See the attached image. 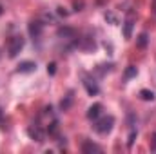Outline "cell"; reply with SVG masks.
<instances>
[{
	"label": "cell",
	"instance_id": "obj_3",
	"mask_svg": "<svg viewBox=\"0 0 156 154\" xmlns=\"http://www.w3.org/2000/svg\"><path fill=\"white\" fill-rule=\"evenodd\" d=\"M27 134H29V138H31V140H35V142H38V143H42V142L45 140V132H44V129H42L40 125H37V123L29 125Z\"/></svg>",
	"mask_w": 156,
	"mask_h": 154
},
{
	"label": "cell",
	"instance_id": "obj_22",
	"mask_svg": "<svg viewBox=\"0 0 156 154\" xmlns=\"http://www.w3.org/2000/svg\"><path fill=\"white\" fill-rule=\"evenodd\" d=\"M0 58H2V49H0Z\"/></svg>",
	"mask_w": 156,
	"mask_h": 154
},
{
	"label": "cell",
	"instance_id": "obj_14",
	"mask_svg": "<svg viewBox=\"0 0 156 154\" xmlns=\"http://www.w3.org/2000/svg\"><path fill=\"white\" fill-rule=\"evenodd\" d=\"M71 103H73V96L69 94V96H66V100H62V103H60V109H62V111H67V109L71 107Z\"/></svg>",
	"mask_w": 156,
	"mask_h": 154
},
{
	"label": "cell",
	"instance_id": "obj_13",
	"mask_svg": "<svg viewBox=\"0 0 156 154\" xmlns=\"http://www.w3.org/2000/svg\"><path fill=\"white\" fill-rule=\"evenodd\" d=\"M136 75H138V69H136L134 65H129V67L125 69V75H123V78H125V80H129V78H134Z\"/></svg>",
	"mask_w": 156,
	"mask_h": 154
},
{
	"label": "cell",
	"instance_id": "obj_10",
	"mask_svg": "<svg viewBox=\"0 0 156 154\" xmlns=\"http://www.w3.org/2000/svg\"><path fill=\"white\" fill-rule=\"evenodd\" d=\"M83 87L87 89V93H89L91 96H94V94H98V93H100V89H98V85H96V82H94V80L85 78V80H83Z\"/></svg>",
	"mask_w": 156,
	"mask_h": 154
},
{
	"label": "cell",
	"instance_id": "obj_7",
	"mask_svg": "<svg viewBox=\"0 0 156 154\" xmlns=\"http://www.w3.org/2000/svg\"><path fill=\"white\" fill-rule=\"evenodd\" d=\"M82 152L83 154H100L102 152V147L96 145V143H93V142H89V140H85L82 143Z\"/></svg>",
	"mask_w": 156,
	"mask_h": 154
},
{
	"label": "cell",
	"instance_id": "obj_19",
	"mask_svg": "<svg viewBox=\"0 0 156 154\" xmlns=\"http://www.w3.org/2000/svg\"><path fill=\"white\" fill-rule=\"evenodd\" d=\"M153 151H156V132L153 134Z\"/></svg>",
	"mask_w": 156,
	"mask_h": 154
},
{
	"label": "cell",
	"instance_id": "obj_9",
	"mask_svg": "<svg viewBox=\"0 0 156 154\" xmlns=\"http://www.w3.org/2000/svg\"><path fill=\"white\" fill-rule=\"evenodd\" d=\"M102 103H93L89 109H87V118L89 120H96V118H100V114H102Z\"/></svg>",
	"mask_w": 156,
	"mask_h": 154
},
{
	"label": "cell",
	"instance_id": "obj_2",
	"mask_svg": "<svg viewBox=\"0 0 156 154\" xmlns=\"http://www.w3.org/2000/svg\"><path fill=\"white\" fill-rule=\"evenodd\" d=\"M113 125H115V118L113 116H102V118H96L94 131L98 134H107V132L113 131Z\"/></svg>",
	"mask_w": 156,
	"mask_h": 154
},
{
	"label": "cell",
	"instance_id": "obj_6",
	"mask_svg": "<svg viewBox=\"0 0 156 154\" xmlns=\"http://www.w3.org/2000/svg\"><path fill=\"white\" fill-rule=\"evenodd\" d=\"M56 35L60 37V38L64 40H76V29H73V27H67V26H64V27H60L58 31H56Z\"/></svg>",
	"mask_w": 156,
	"mask_h": 154
},
{
	"label": "cell",
	"instance_id": "obj_18",
	"mask_svg": "<svg viewBox=\"0 0 156 154\" xmlns=\"http://www.w3.org/2000/svg\"><path fill=\"white\" fill-rule=\"evenodd\" d=\"M0 129H2V131L5 129V125H4V118H2V111H0Z\"/></svg>",
	"mask_w": 156,
	"mask_h": 154
},
{
	"label": "cell",
	"instance_id": "obj_11",
	"mask_svg": "<svg viewBox=\"0 0 156 154\" xmlns=\"http://www.w3.org/2000/svg\"><path fill=\"white\" fill-rule=\"evenodd\" d=\"M140 98L145 100V102H153V100H154V93L149 91V89H142V91H140Z\"/></svg>",
	"mask_w": 156,
	"mask_h": 154
},
{
	"label": "cell",
	"instance_id": "obj_20",
	"mask_svg": "<svg viewBox=\"0 0 156 154\" xmlns=\"http://www.w3.org/2000/svg\"><path fill=\"white\" fill-rule=\"evenodd\" d=\"M154 15H156V0H154Z\"/></svg>",
	"mask_w": 156,
	"mask_h": 154
},
{
	"label": "cell",
	"instance_id": "obj_5",
	"mask_svg": "<svg viewBox=\"0 0 156 154\" xmlns=\"http://www.w3.org/2000/svg\"><path fill=\"white\" fill-rule=\"evenodd\" d=\"M133 27H134V13H129L125 22H123V37H125V40H129L133 37Z\"/></svg>",
	"mask_w": 156,
	"mask_h": 154
},
{
	"label": "cell",
	"instance_id": "obj_4",
	"mask_svg": "<svg viewBox=\"0 0 156 154\" xmlns=\"http://www.w3.org/2000/svg\"><path fill=\"white\" fill-rule=\"evenodd\" d=\"M27 31H29V37L33 40H38L42 37V33H44V24L40 20H33V22H29Z\"/></svg>",
	"mask_w": 156,
	"mask_h": 154
},
{
	"label": "cell",
	"instance_id": "obj_16",
	"mask_svg": "<svg viewBox=\"0 0 156 154\" xmlns=\"http://www.w3.org/2000/svg\"><path fill=\"white\" fill-rule=\"evenodd\" d=\"M47 73H49V75H55V73H56V64H55V62H51V64L47 65Z\"/></svg>",
	"mask_w": 156,
	"mask_h": 154
},
{
	"label": "cell",
	"instance_id": "obj_15",
	"mask_svg": "<svg viewBox=\"0 0 156 154\" xmlns=\"http://www.w3.org/2000/svg\"><path fill=\"white\" fill-rule=\"evenodd\" d=\"M136 136H138V132L133 129L131 132H129V140H127V147H133V143H134V140H136Z\"/></svg>",
	"mask_w": 156,
	"mask_h": 154
},
{
	"label": "cell",
	"instance_id": "obj_1",
	"mask_svg": "<svg viewBox=\"0 0 156 154\" xmlns=\"http://www.w3.org/2000/svg\"><path fill=\"white\" fill-rule=\"evenodd\" d=\"M24 44H26V40H24L22 35L11 37V38H9V44H7V54H9V58H16L18 53L24 49Z\"/></svg>",
	"mask_w": 156,
	"mask_h": 154
},
{
	"label": "cell",
	"instance_id": "obj_8",
	"mask_svg": "<svg viewBox=\"0 0 156 154\" xmlns=\"http://www.w3.org/2000/svg\"><path fill=\"white\" fill-rule=\"evenodd\" d=\"M16 71H18V73H33V71H37V64H35V62H31V60L20 62V64H18V67H16Z\"/></svg>",
	"mask_w": 156,
	"mask_h": 154
},
{
	"label": "cell",
	"instance_id": "obj_12",
	"mask_svg": "<svg viewBox=\"0 0 156 154\" xmlns=\"http://www.w3.org/2000/svg\"><path fill=\"white\" fill-rule=\"evenodd\" d=\"M147 42H149V35H147V33H142V35L138 37V40H136V45H138L140 49H145V47H147Z\"/></svg>",
	"mask_w": 156,
	"mask_h": 154
},
{
	"label": "cell",
	"instance_id": "obj_17",
	"mask_svg": "<svg viewBox=\"0 0 156 154\" xmlns=\"http://www.w3.org/2000/svg\"><path fill=\"white\" fill-rule=\"evenodd\" d=\"M58 15H62V16H67V11H64V7H58Z\"/></svg>",
	"mask_w": 156,
	"mask_h": 154
},
{
	"label": "cell",
	"instance_id": "obj_21",
	"mask_svg": "<svg viewBox=\"0 0 156 154\" xmlns=\"http://www.w3.org/2000/svg\"><path fill=\"white\" fill-rule=\"evenodd\" d=\"M0 15H2V4H0Z\"/></svg>",
	"mask_w": 156,
	"mask_h": 154
}]
</instances>
